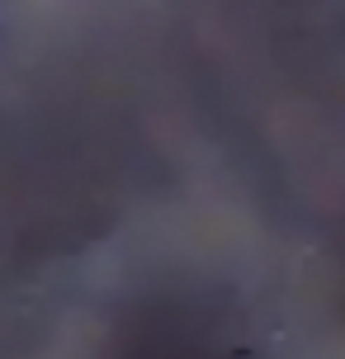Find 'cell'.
Returning <instances> with one entry per match:
<instances>
[{"label":"cell","mask_w":345,"mask_h":359,"mask_svg":"<svg viewBox=\"0 0 345 359\" xmlns=\"http://www.w3.org/2000/svg\"><path fill=\"white\" fill-rule=\"evenodd\" d=\"M119 359H246V355L222 341L213 322H199L189 307H165V312L147 317L137 336H128Z\"/></svg>","instance_id":"cell-1"}]
</instances>
